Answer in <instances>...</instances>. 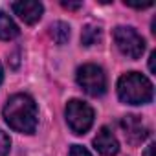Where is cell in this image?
I'll return each mask as SVG.
<instances>
[{
	"label": "cell",
	"instance_id": "cell-1",
	"mask_svg": "<svg viewBox=\"0 0 156 156\" xmlns=\"http://www.w3.org/2000/svg\"><path fill=\"white\" fill-rule=\"evenodd\" d=\"M2 116L6 123L20 132V134H33L39 123V108L31 96L28 94H15L4 105Z\"/></svg>",
	"mask_w": 156,
	"mask_h": 156
},
{
	"label": "cell",
	"instance_id": "cell-2",
	"mask_svg": "<svg viewBox=\"0 0 156 156\" xmlns=\"http://www.w3.org/2000/svg\"><path fill=\"white\" fill-rule=\"evenodd\" d=\"M152 96V83L140 72H127L118 79V98L125 105H147Z\"/></svg>",
	"mask_w": 156,
	"mask_h": 156
},
{
	"label": "cell",
	"instance_id": "cell-3",
	"mask_svg": "<svg viewBox=\"0 0 156 156\" xmlns=\"http://www.w3.org/2000/svg\"><path fill=\"white\" fill-rule=\"evenodd\" d=\"M64 116H66V123H68L70 130L77 136L87 134L90 130V127L94 125V108L81 99L68 101V105L64 108Z\"/></svg>",
	"mask_w": 156,
	"mask_h": 156
},
{
	"label": "cell",
	"instance_id": "cell-4",
	"mask_svg": "<svg viewBox=\"0 0 156 156\" xmlns=\"http://www.w3.org/2000/svg\"><path fill=\"white\" fill-rule=\"evenodd\" d=\"M75 79L77 85L92 98H99L107 92V75L98 64H83L81 68H77Z\"/></svg>",
	"mask_w": 156,
	"mask_h": 156
},
{
	"label": "cell",
	"instance_id": "cell-5",
	"mask_svg": "<svg viewBox=\"0 0 156 156\" xmlns=\"http://www.w3.org/2000/svg\"><path fill=\"white\" fill-rule=\"evenodd\" d=\"M114 42L118 50L127 55L129 59H140L145 51V41L143 37L130 26H118L114 28Z\"/></svg>",
	"mask_w": 156,
	"mask_h": 156
},
{
	"label": "cell",
	"instance_id": "cell-6",
	"mask_svg": "<svg viewBox=\"0 0 156 156\" xmlns=\"http://www.w3.org/2000/svg\"><path fill=\"white\" fill-rule=\"evenodd\" d=\"M11 9L15 15H19L20 20H24L26 24L33 26L41 20L42 13H44V6L37 0H22V2H13Z\"/></svg>",
	"mask_w": 156,
	"mask_h": 156
},
{
	"label": "cell",
	"instance_id": "cell-7",
	"mask_svg": "<svg viewBox=\"0 0 156 156\" xmlns=\"http://www.w3.org/2000/svg\"><path fill=\"white\" fill-rule=\"evenodd\" d=\"M94 147L99 154L103 156H116L119 152V143L118 138L112 134V130L108 127H101L99 132L94 138Z\"/></svg>",
	"mask_w": 156,
	"mask_h": 156
},
{
	"label": "cell",
	"instance_id": "cell-8",
	"mask_svg": "<svg viewBox=\"0 0 156 156\" xmlns=\"http://www.w3.org/2000/svg\"><path fill=\"white\" fill-rule=\"evenodd\" d=\"M121 129H123V134L125 138L130 141V143H140L141 140L147 138V129L143 125V121L138 118V116H125L121 119Z\"/></svg>",
	"mask_w": 156,
	"mask_h": 156
},
{
	"label": "cell",
	"instance_id": "cell-9",
	"mask_svg": "<svg viewBox=\"0 0 156 156\" xmlns=\"http://www.w3.org/2000/svg\"><path fill=\"white\" fill-rule=\"evenodd\" d=\"M19 33H20V30L13 22V19L8 13L0 11V41H13L19 37Z\"/></svg>",
	"mask_w": 156,
	"mask_h": 156
},
{
	"label": "cell",
	"instance_id": "cell-10",
	"mask_svg": "<svg viewBox=\"0 0 156 156\" xmlns=\"http://www.w3.org/2000/svg\"><path fill=\"white\" fill-rule=\"evenodd\" d=\"M50 35L57 44H66L68 39H70V26L66 22H61V20L53 22L50 26Z\"/></svg>",
	"mask_w": 156,
	"mask_h": 156
},
{
	"label": "cell",
	"instance_id": "cell-11",
	"mask_svg": "<svg viewBox=\"0 0 156 156\" xmlns=\"http://www.w3.org/2000/svg\"><path fill=\"white\" fill-rule=\"evenodd\" d=\"M101 41V28L99 26H85L83 28V33H81V42L83 46H92V44H98Z\"/></svg>",
	"mask_w": 156,
	"mask_h": 156
},
{
	"label": "cell",
	"instance_id": "cell-12",
	"mask_svg": "<svg viewBox=\"0 0 156 156\" xmlns=\"http://www.w3.org/2000/svg\"><path fill=\"white\" fill-rule=\"evenodd\" d=\"M9 151H11V138L4 130H0V156H8Z\"/></svg>",
	"mask_w": 156,
	"mask_h": 156
},
{
	"label": "cell",
	"instance_id": "cell-13",
	"mask_svg": "<svg viewBox=\"0 0 156 156\" xmlns=\"http://www.w3.org/2000/svg\"><path fill=\"white\" fill-rule=\"evenodd\" d=\"M70 156H92V154L83 145H72L70 147Z\"/></svg>",
	"mask_w": 156,
	"mask_h": 156
},
{
	"label": "cell",
	"instance_id": "cell-14",
	"mask_svg": "<svg viewBox=\"0 0 156 156\" xmlns=\"http://www.w3.org/2000/svg\"><path fill=\"white\" fill-rule=\"evenodd\" d=\"M125 6H129V8H136V9H145V8H151L152 6V2H127L125 0Z\"/></svg>",
	"mask_w": 156,
	"mask_h": 156
},
{
	"label": "cell",
	"instance_id": "cell-15",
	"mask_svg": "<svg viewBox=\"0 0 156 156\" xmlns=\"http://www.w3.org/2000/svg\"><path fill=\"white\" fill-rule=\"evenodd\" d=\"M61 6L66 9H79L83 6V2H61Z\"/></svg>",
	"mask_w": 156,
	"mask_h": 156
},
{
	"label": "cell",
	"instance_id": "cell-16",
	"mask_svg": "<svg viewBox=\"0 0 156 156\" xmlns=\"http://www.w3.org/2000/svg\"><path fill=\"white\" fill-rule=\"evenodd\" d=\"M152 154H154V143H149V145L145 147V151H143L141 156H152Z\"/></svg>",
	"mask_w": 156,
	"mask_h": 156
},
{
	"label": "cell",
	"instance_id": "cell-17",
	"mask_svg": "<svg viewBox=\"0 0 156 156\" xmlns=\"http://www.w3.org/2000/svg\"><path fill=\"white\" fill-rule=\"evenodd\" d=\"M154 59H156V51H152L151 53V57H149V70L154 73Z\"/></svg>",
	"mask_w": 156,
	"mask_h": 156
},
{
	"label": "cell",
	"instance_id": "cell-18",
	"mask_svg": "<svg viewBox=\"0 0 156 156\" xmlns=\"http://www.w3.org/2000/svg\"><path fill=\"white\" fill-rule=\"evenodd\" d=\"M2 81H4V70H2V66H0V85H2Z\"/></svg>",
	"mask_w": 156,
	"mask_h": 156
}]
</instances>
